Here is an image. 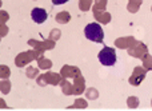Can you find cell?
Masks as SVG:
<instances>
[{
	"label": "cell",
	"instance_id": "1",
	"mask_svg": "<svg viewBox=\"0 0 152 111\" xmlns=\"http://www.w3.org/2000/svg\"><path fill=\"white\" fill-rule=\"evenodd\" d=\"M84 35H86L87 39L92 40V42H96V43H102L103 39H104L103 28H102V26L97 23L87 24L86 28H84Z\"/></svg>",
	"mask_w": 152,
	"mask_h": 111
},
{
	"label": "cell",
	"instance_id": "2",
	"mask_svg": "<svg viewBox=\"0 0 152 111\" xmlns=\"http://www.w3.org/2000/svg\"><path fill=\"white\" fill-rule=\"evenodd\" d=\"M97 58H99V62L103 64V66H107V67L115 66L116 59H118L116 58V51L111 47H104L99 52Z\"/></svg>",
	"mask_w": 152,
	"mask_h": 111
},
{
	"label": "cell",
	"instance_id": "3",
	"mask_svg": "<svg viewBox=\"0 0 152 111\" xmlns=\"http://www.w3.org/2000/svg\"><path fill=\"white\" fill-rule=\"evenodd\" d=\"M43 55V52H39V51H26V52H21L16 56L15 63L18 67H24L26 64H28L29 62H32L34 59H39L40 56Z\"/></svg>",
	"mask_w": 152,
	"mask_h": 111
},
{
	"label": "cell",
	"instance_id": "4",
	"mask_svg": "<svg viewBox=\"0 0 152 111\" xmlns=\"http://www.w3.org/2000/svg\"><path fill=\"white\" fill-rule=\"evenodd\" d=\"M145 74H147V70L144 67H135L134 72H132L131 78H129V83L132 86H139L140 83L144 80Z\"/></svg>",
	"mask_w": 152,
	"mask_h": 111
},
{
	"label": "cell",
	"instance_id": "5",
	"mask_svg": "<svg viewBox=\"0 0 152 111\" xmlns=\"http://www.w3.org/2000/svg\"><path fill=\"white\" fill-rule=\"evenodd\" d=\"M147 52H148L147 46H145L144 43H142V42H137L135 46H132L131 48H128V54L131 56H134V58L142 59Z\"/></svg>",
	"mask_w": 152,
	"mask_h": 111
},
{
	"label": "cell",
	"instance_id": "6",
	"mask_svg": "<svg viewBox=\"0 0 152 111\" xmlns=\"http://www.w3.org/2000/svg\"><path fill=\"white\" fill-rule=\"evenodd\" d=\"M28 44L32 46V47H34L36 51H39V52H43L44 50H51V48L55 47V42H53V40H51V39L45 40V42H36V40H29Z\"/></svg>",
	"mask_w": 152,
	"mask_h": 111
},
{
	"label": "cell",
	"instance_id": "7",
	"mask_svg": "<svg viewBox=\"0 0 152 111\" xmlns=\"http://www.w3.org/2000/svg\"><path fill=\"white\" fill-rule=\"evenodd\" d=\"M31 18H32V20H34L36 24H42V23H44V21L47 20L48 13H47V11L43 10V8L36 7V8H34V10H32Z\"/></svg>",
	"mask_w": 152,
	"mask_h": 111
},
{
	"label": "cell",
	"instance_id": "8",
	"mask_svg": "<svg viewBox=\"0 0 152 111\" xmlns=\"http://www.w3.org/2000/svg\"><path fill=\"white\" fill-rule=\"evenodd\" d=\"M60 82V75L55 74V72H47L45 75H43V78L37 79L39 85H45V83H50V85H58Z\"/></svg>",
	"mask_w": 152,
	"mask_h": 111
},
{
	"label": "cell",
	"instance_id": "9",
	"mask_svg": "<svg viewBox=\"0 0 152 111\" xmlns=\"http://www.w3.org/2000/svg\"><path fill=\"white\" fill-rule=\"evenodd\" d=\"M137 43V40H135L132 36H127V37H119V39L115 40V46L118 48H121V50H124V48H131L132 46H135Z\"/></svg>",
	"mask_w": 152,
	"mask_h": 111
},
{
	"label": "cell",
	"instance_id": "10",
	"mask_svg": "<svg viewBox=\"0 0 152 111\" xmlns=\"http://www.w3.org/2000/svg\"><path fill=\"white\" fill-rule=\"evenodd\" d=\"M94 16L99 23L108 24L111 21V15L108 12H105L104 10H96V8H94Z\"/></svg>",
	"mask_w": 152,
	"mask_h": 111
},
{
	"label": "cell",
	"instance_id": "11",
	"mask_svg": "<svg viewBox=\"0 0 152 111\" xmlns=\"http://www.w3.org/2000/svg\"><path fill=\"white\" fill-rule=\"evenodd\" d=\"M80 75V71L79 68L72 66H64L61 68V76H66V78H77Z\"/></svg>",
	"mask_w": 152,
	"mask_h": 111
},
{
	"label": "cell",
	"instance_id": "12",
	"mask_svg": "<svg viewBox=\"0 0 152 111\" xmlns=\"http://www.w3.org/2000/svg\"><path fill=\"white\" fill-rule=\"evenodd\" d=\"M84 91V80L83 76L79 75L77 78H75V86H74V94H80Z\"/></svg>",
	"mask_w": 152,
	"mask_h": 111
},
{
	"label": "cell",
	"instance_id": "13",
	"mask_svg": "<svg viewBox=\"0 0 152 111\" xmlns=\"http://www.w3.org/2000/svg\"><path fill=\"white\" fill-rule=\"evenodd\" d=\"M142 3H143V0H129L128 5H127V10L131 13H136L139 11L140 5H142Z\"/></svg>",
	"mask_w": 152,
	"mask_h": 111
},
{
	"label": "cell",
	"instance_id": "14",
	"mask_svg": "<svg viewBox=\"0 0 152 111\" xmlns=\"http://www.w3.org/2000/svg\"><path fill=\"white\" fill-rule=\"evenodd\" d=\"M69 20H71V15H69V12H67V11H61V12H59L58 15H56V21H58V23L66 24V23H68Z\"/></svg>",
	"mask_w": 152,
	"mask_h": 111
},
{
	"label": "cell",
	"instance_id": "15",
	"mask_svg": "<svg viewBox=\"0 0 152 111\" xmlns=\"http://www.w3.org/2000/svg\"><path fill=\"white\" fill-rule=\"evenodd\" d=\"M142 60H143V67H144L147 71H151V70H152V56L147 52L142 58Z\"/></svg>",
	"mask_w": 152,
	"mask_h": 111
},
{
	"label": "cell",
	"instance_id": "16",
	"mask_svg": "<svg viewBox=\"0 0 152 111\" xmlns=\"http://www.w3.org/2000/svg\"><path fill=\"white\" fill-rule=\"evenodd\" d=\"M37 64H39L40 68H43V70H48L51 66H52V62H51L50 59L39 58V59H37Z\"/></svg>",
	"mask_w": 152,
	"mask_h": 111
},
{
	"label": "cell",
	"instance_id": "17",
	"mask_svg": "<svg viewBox=\"0 0 152 111\" xmlns=\"http://www.w3.org/2000/svg\"><path fill=\"white\" fill-rule=\"evenodd\" d=\"M0 91L3 94H8L11 91V82L8 79H4L0 82Z\"/></svg>",
	"mask_w": 152,
	"mask_h": 111
},
{
	"label": "cell",
	"instance_id": "18",
	"mask_svg": "<svg viewBox=\"0 0 152 111\" xmlns=\"http://www.w3.org/2000/svg\"><path fill=\"white\" fill-rule=\"evenodd\" d=\"M11 75V71L8 68V66L0 64V79H8Z\"/></svg>",
	"mask_w": 152,
	"mask_h": 111
},
{
	"label": "cell",
	"instance_id": "19",
	"mask_svg": "<svg viewBox=\"0 0 152 111\" xmlns=\"http://www.w3.org/2000/svg\"><path fill=\"white\" fill-rule=\"evenodd\" d=\"M87 106H88V104H87L86 99L79 98V99H76V101H75L74 106L68 107V109H87Z\"/></svg>",
	"mask_w": 152,
	"mask_h": 111
},
{
	"label": "cell",
	"instance_id": "20",
	"mask_svg": "<svg viewBox=\"0 0 152 111\" xmlns=\"http://www.w3.org/2000/svg\"><path fill=\"white\" fill-rule=\"evenodd\" d=\"M127 106H128L129 109H137V107H139V98H136V96H129V98L127 99Z\"/></svg>",
	"mask_w": 152,
	"mask_h": 111
},
{
	"label": "cell",
	"instance_id": "21",
	"mask_svg": "<svg viewBox=\"0 0 152 111\" xmlns=\"http://www.w3.org/2000/svg\"><path fill=\"white\" fill-rule=\"evenodd\" d=\"M61 90H63V93L71 95V94H74V86H71L67 80H64V82L61 83Z\"/></svg>",
	"mask_w": 152,
	"mask_h": 111
},
{
	"label": "cell",
	"instance_id": "22",
	"mask_svg": "<svg viewBox=\"0 0 152 111\" xmlns=\"http://www.w3.org/2000/svg\"><path fill=\"white\" fill-rule=\"evenodd\" d=\"M91 4H92V0H80L79 3V8L81 11H88L91 8Z\"/></svg>",
	"mask_w": 152,
	"mask_h": 111
},
{
	"label": "cell",
	"instance_id": "23",
	"mask_svg": "<svg viewBox=\"0 0 152 111\" xmlns=\"http://www.w3.org/2000/svg\"><path fill=\"white\" fill-rule=\"evenodd\" d=\"M107 5V0H95V7L96 10H105Z\"/></svg>",
	"mask_w": 152,
	"mask_h": 111
},
{
	"label": "cell",
	"instance_id": "24",
	"mask_svg": "<svg viewBox=\"0 0 152 111\" xmlns=\"http://www.w3.org/2000/svg\"><path fill=\"white\" fill-rule=\"evenodd\" d=\"M86 94H87V98H89V99H96L97 96H99V93H97L95 88H89Z\"/></svg>",
	"mask_w": 152,
	"mask_h": 111
},
{
	"label": "cell",
	"instance_id": "25",
	"mask_svg": "<svg viewBox=\"0 0 152 111\" xmlns=\"http://www.w3.org/2000/svg\"><path fill=\"white\" fill-rule=\"evenodd\" d=\"M37 72H39V70L37 68H32V67H29V68H27V76L28 78H36Z\"/></svg>",
	"mask_w": 152,
	"mask_h": 111
},
{
	"label": "cell",
	"instance_id": "26",
	"mask_svg": "<svg viewBox=\"0 0 152 111\" xmlns=\"http://www.w3.org/2000/svg\"><path fill=\"white\" fill-rule=\"evenodd\" d=\"M8 19H10V15L7 11H0V24H5Z\"/></svg>",
	"mask_w": 152,
	"mask_h": 111
},
{
	"label": "cell",
	"instance_id": "27",
	"mask_svg": "<svg viewBox=\"0 0 152 111\" xmlns=\"http://www.w3.org/2000/svg\"><path fill=\"white\" fill-rule=\"evenodd\" d=\"M59 37H60V31H59V29H52V31H51V35H50V39L55 42V40L59 39Z\"/></svg>",
	"mask_w": 152,
	"mask_h": 111
},
{
	"label": "cell",
	"instance_id": "28",
	"mask_svg": "<svg viewBox=\"0 0 152 111\" xmlns=\"http://www.w3.org/2000/svg\"><path fill=\"white\" fill-rule=\"evenodd\" d=\"M8 34V27L5 24H0V37L5 36Z\"/></svg>",
	"mask_w": 152,
	"mask_h": 111
},
{
	"label": "cell",
	"instance_id": "29",
	"mask_svg": "<svg viewBox=\"0 0 152 111\" xmlns=\"http://www.w3.org/2000/svg\"><path fill=\"white\" fill-rule=\"evenodd\" d=\"M67 1H69V0H52V4L53 5H61V4H66Z\"/></svg>",
	"mask_w": 152,
	"mask_h": 111
},
{
	"label": "cell",
	"instance_id": "30",
	"mask_svg": "<svg viewBox=\"0 0 152 111\" xmlns=\"http://www.w3.org/2000/svg\"><path fill=\"white\" fill-rule=\"evenodd\" d=\"M0 109H8V106L5 104V102L1 98H0Z\"/></svg>",
	"mask_w": 152,
	"mask_h": 111
},
{
	"label": "cell",
	"instance_id": "31",
	"mask_svg": "<svg viewBox=\"0 0 152 111\" xmlns=\"http://www.w3.org/2000/svg\"><path fill=\"white\" fill-rule=\"evenodd\" d=\"M0 5H1V0H0Z\"/></svg>",
	"mask_w": 152,
	"mask_h": 111
},
{
	"label": "cell",
	"instance_id": "32",
	"mask_svg": "<svg viewBox=\"0 0 152 111\" xmlns=\"http://www.w3.org/2000/svg\"><path fill=\"white\" fill-rule=\"evenodd\" d=\"M151 104H152V102H151Z\"/></svg>",
	"mask_w": 152,
	"mask_h": 111
},
{
	"label": "cell",
	"instance_id": "33",
	"mask_svg": "<svg viewBox=\"0 0 152 111\" xmlns=\"http://www.w3.org/2000/svg\"><path fill=\"white\" fill-rule=\"evenodd\" d=\"M151 10H152V8H151Z\"/></svg>",
	"mask_w": 152,
	"mask_h": 111
}]
</instances>
